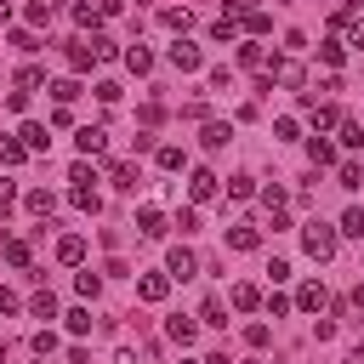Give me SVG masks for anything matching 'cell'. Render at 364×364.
Segmentation results:
<instances>
[{"instance_id": "cell-22", "label": "cell", "mask_w": 364, "mask_h": 364, "mask_svg": "<svg viewBox=\"0 0 364 364\" xmlns=\"http://www.w3.org/2000/svg\"><path fill=\"white\" fill-rule=\"evenodd\" d=\"M233 307H239V313L262 307V290H256V284H233Z\"/></svg>"}, {"instance_id": "cell-40", "label": "cell", "mask_w": 364, "mask_h": 364, "mask_svg": "<svg viewBox=\"0 0 364 364\" xmlns=\"http://www.w3.org/2000/svg\"><path fill=\"white\" fill-rule=\"evenodd\" d=\"M239 23H245L250 34H267V28H273V17H267V11H250V17H239Z\"/></svg>"}, {"instance_id": "cell-42", "label": "cell", "mask_w": 364, "mask_h": 364, "mask_svg": "<svg viewBox=\"0 0 364 364\" xmlns=\"http://www.w3.org/2000/svg\"><path fill=\"white\" fill-rule=\"evenodd\" d=\"M68 182H74V188H80V182H97V171H91L85 159H74V165H68Z\"/></svg>"}, {"instance_id": "cell-51", "label": "cell", "mask_w": 364, "mask_h": 364, "mask_svg": "<svg viewBox=\"0 0 364 364\" xmlns=\"http://www.w3.org/2000/svg\"><path fill=\"white\" fill-rule=\"evenodd\" d=\"M250 11H262L256 0H228V17H250Z\"/></svg>"}, {"instance_id": "cell-16", "label": "cell", "mask_w": 364, "mask_h": 364, "mask_svg": "<svg viewBox=\"0 0 364 364\" xmlns=\"http://www.w3.org/2000/svg\"><path fill=\"white\" fill-rule=\"evenodd\" d=\"M199 142H205V148H228V142H233V125H222V119H210V125L199 131Z\"/></svg>"}, {"instance_id": "cell-38", "label": "cell", "mask_w": 364, "mask_h": 364, "mask_svg": "<svg viewBox=\"0 0 364 364\" xmlns=\"http://www.w3.org/2000/svg\"><path fill=\"white\" fill-rule=\"evenodd\" d=\"M63 318H68V336H85V330H91V313H85V307H74V313H63Z\"/></svg>"}, {"instance_id": "cell-58", "label": "cell", "mask_w": 364, "mask_h": 364, "mask_svg": "<svg viewBox=\"0 0 364 364\" xmlns=\"http://www.w3.org/2000/svg\"><path fill=\"white\" fill-rule=\"evenodd\" d=\"M245 364H256V358H245Z\"/></svg>"}, {"instance_id": "cell-17", "label": "cell", "mask_w": 364, "mask_h": 364, "mask_svg": "<svg viewBox=\"0 0 364 364\" xmlns=\"http://www.w3.org/2000/svg\"><path fill=\"white\" fill-rule=\"evenodd\" d=\"M165 336H171V341H182V347H188V341H193V336H199V324H193V318H182V313H176V318H165Z\"/></svg>"}, {"instance_id": "cell-32", "label": "cell", "mask_w": 364, "mask_h": 364, "mask_svg": "<svg viewBox=\"0 0 364 364\" xmlns=\"http://www.w3.org/2000/svg\"><path fill=\"white\" fill-rule=\"evenodd\" d=\"M318 57H324L330 68H341V63H347V46H341V40H324V46H318Z\"/></svg>"}, {"instance_id": "cell-23", "label": "cell", "mask_w": 364, "mask_h": 364, "mask_svg": "<svg viewBox=\"0 0 364 364\" xmlns=\"http://www.w3.org/2000/svg\"><path fill=\"white\" fill-rule=\"evenodd\" d=\"M28 307H34V318H57V296H51V290H34Z\"/></svg>"}, {"instance_id": "cell-14", "label": "cell", "mask_w": 364, "mask_h": 364, "mask_svg": "<svg viewBox=\"0 0 364 364\" xmlns=\"http://www.w3.org/2000/svg\"><path fill=\"white\" fill-rule=\"evenodd\" d=\"M23 205H28L34 216H51V210H57V193H51V188H28V193H23Z\"/></svg>"}, {"instance_id": "cell-53", "label": "cell", "mask_w": 364, "mask_h": 364, "mask_svg": "<svg viewBox=\"0 0 364 364\" xmlns=\"http://www.w3.org/2000/svg\"><path fill=\"white\" fill-rule=\"evenodd\" d=\"M347 28H353V46H358V51H364V17H353V23H347Z\"/></svg>"}, {"instance_id": "cell-36", "label": "cell", "mask_w": 364, "mask_h": 364, "mask_svg": "<svg viewBox=\"0 0 364 364\" xmlns=\"http://www.w3.org/2000/svg\"><path fill=\"white\" fill-rule=\"evenodd\" d=\"M51 97H57V102H63V108H68V102H74V97H80V80H57V85H51Z\"/></svg>"}, {"instance_id": "cell-54", "label": "cell", "mask_w": 364, "mask_h": 364, "mask_svg": "<svg viewBox=\"0 0 364 364\" xmlns=\"http://www.w3.org/2000/svg\"><path fill=\"white\" fill-rule=\"evenodd\" d=\"M205 364H228V353H210V358H205Z\"/></svg>"}, {"instance_id": "cell-25", "label": "cell", "mask_w": 364, "mask_h": 364, "mask_svg": "<svg viewBox=\"0 0 364 364\" xmlns=\"http://www.w3.org/2000/svg\"><path fill=\"white\" fill-rule=\"evenodd\" d=\"M239 28H245L239 17H216V23H210V40H239Z\"/></svg>"}, {"instance_id": "cell-55", "label": "cell", "mask_w": 364, "mask_h": 364, "mask_svg": "<svg viewBox=\"0 0 364 364\" xmlns=\"http://www.w3.org/2000/svg\"><path fill=\"white\" fill-rule=\"evenodd\" d=\"M347 364H364V347H353V358H347Z\"/></svg>"}, {"instance_id": "cell-21", "label": "cell", "mask_w": 364, "mask_h": 364, "mask_svg": "<svg viewBox=\"0 0 364 364\" xmlns=\"http://www.w3.org/2000/svg\"><path fill=\"white\" fill-rule=\"evenodd\" d=\"M307 159H313V165H336V148H330L324 136H307Z\"/></svg>"}, {"instance_id": "cell-29", "label": "cell", "mask_w": 364, "mask_h": 364, "mask_svg": "<svg viewBox=\"0 0 364 364\" xmlns=\"http://www.w3.org/2000/svg\"><path fill=\"white\" fill-rule=\"evenodd\" d=\"M68 199H74L80 210H97V205H102V199H97V182H80V188H74Z\"/></svg>"}, {"instance_id": "cell-44", "label": "cell", "mask_w": 364, "mask_h": 364, "mask_svg": "<svg viewBox=\"0 0 364 364\" xmlns=\"http://www.w3.org/2000/svg\"><path fill=\"white\" fill-rule=\"evenodd\" d=\"M210 91H233V68H210Z\"/></svg>"}, {"instance_id": "cell-41", "label": "cell", "mask_w": 364, "mask_h": 364, "mask_svg": "<svg viewBox=\"0 0 364 364\" xmlns=\"http://www.w3.org/2000/svg\"><path fill=\"white\" fill-rule=\"evenodd\" d=\"M91 51H97V63H108V57H114V51H119V46H114V40H108V34H91Z\"/></svg>"}, {"instance_id": "cell-13", "label": "cell", "mask_w": 364, "mask_h": 364, "mask_svg": "<svg viewBox=\"0 0 364 364\" xmlns=\"http://www.w3.org/2000/svg\"><path fill=\"white\" fill-rule=\"evenodd\" d=\"M17 136H23V148H28V154H46V148H51V131H46V125H34V119H28Z\"/></svg>"}, {"instance_id": "cell-20", "label": "cell", "mask_w": 364, "mask_h": 364, "mask_svg": "<svg viewBox=\"0 0 364 364\" xmlns=\"http://www.w3.org/2000/svg\"><path fill=\"white\" fill-rule=\"evenodd\" d=\"M239 68H267V51H262L256 40H245V46H239Z\"/></svg>"}, {"instance_id": "cell-2", "label": "cell", "mask_w": 364, "mask_h": 364, "mask_svg": "<svg viewBox=\"0 0 364 364\" xmlns=\"http://www.w3.org/2000/svg\"><path fill=\"white\" fill-rule=\"evenodd\" d=\"M165 57H171V68H182V74H193V68H205V51H199L193 40H182V34H176V46H171Z\"/></svg>"}, {"instance_id": "cell-6", "label": "cell", "mask_w": 364, "mask_h": 364, "mask_svg": "<svg viewBox=\"0 0 364 364\" xmlns=\"http://www.w3.org/2000/svg\"><path fill=\"white\" fill-rule=\"evenodd\" d=\"M108 182H114L119 193H136V182H142V171H136L131 159H114V165H108Z\"/></svg>"}, {"instance_id": "cell-39", "label": "cell", "mask_w": 364, "mask_h": 364, "mask_svg": "<svg viewBox=\"0 0 364 364\" xmlns=\"http://www.w3.org/2000/svg\"><path fill=\"white\" fill-rule=\"evenodd\" d=\"M23 17H28V23H51V0H28Z\"/></svg>"}, {"instance_id": "cell-45", "label": "cell", "mask_w": 364, "mask_h": 364, "mask_svg": "<svg viewBox=\"0 0 364 364\" xmlns=\"http://www.w3.org/2000/svg\"><path fill=\"white\" fill-rule=\"evenodd\" d=\"M284 199H290V193H284V188H279V182H273V188H262V205H267V210H279V205H284Z\"/></svg>"}, {"instance_id": "cell-12", "label": "cell", "mask_w": 364, "mask_h": 364, "mask_svg": "<svg viewBox=\"0 0 364 364\" xmlns=\"http://www.w3.org/2000/svg\"><path fill=\"white\" fill-rule=\"evenodd\" d=\"M91 63H97V51H91V40H68V68H74V74H85Z\"/></svg>"}, {"instance_id": "cell-15", "label": "cell", "mask_w": 364, "mask_h": 364, "mask_svg": "<svg viewBox=\"0 0 364 364\" xmlns=\"http://www.w3.org/2000/svg\"><path fill=\"white\" fill-rule=\"evenodd\" d=\"M159 23H165V28H176V34H188V28H193V11H188V6H165V11H159Z\"/></svg>"}, {"instance_id": "cell-43", "label": "cell", "mask_w": 364, "mask_h": 364, "mask_svg": "<svg viewBox=\"0 0 364 364\" xmlns=\"http://www.w3.org/2000/svg\"><path fill=\"white\" fill-rule=\"evenodd\" d=\"M34 353L51 358V353H57V336H51V330H34Z\"/></svg>"}, {"instance_id": "cell-3", "label": "cell", "mask_w": 364, "mask_h": 364, "mask_svg": "<svg viewBox=\"0 0 364 364\" xmlns=\"http://www.w3.org/2000/svg\"><path fill=\"white\" fill-rule=\"evenodd\" d=\"M216 188H222V176H216V171H205V165H199V171L188 176V199H193V205H205V199H216Z\"/></svg>"}, {"instance_id": "cell-4", "label": "cell", "mask_w": 364, "mask_h": 364, "mask_svg": "<svg viewBox=\"0 0 364 364\" xmlns=\"http://www.w3.org/2000/svg\"><path fill=\"white\" fill-rule=\"evenodd\" d=\"M165 273H171V284H176V279H193V273H199V256H193L188 245H176V250L165 256Z\"/></svg>"}, {"instance_id": "cell-57", "label": "cell", "mask_w": 364, "mask_h": 364, "mask_svg": "<svg viewBox=\"0 0 364 364\" xmlns=\"http://www.w3.org/2000/svg\"><path fill=\"white\" fill-rule=\"evenodd\" d=\"M6 17H11V0H0V23H6Z\"/></svg>"}, {"instance_id": "cell-24", "label": "cell", "mask_w": 364, "mask_h": 364, "mask_svg": "<svg viewBox=\"0 0 364 364\" xmlns=\"http://www.w3.org/2000/svg\"><path fill=\"white\" fill-rule=\"evenodd\" d=\"M336 233H347V239H364V210L353 205V210H341V228Z\"/></svg>"}, {"instance_id": "cell-1", "label": "cell", "mask_w": 364, "mask_h": 364, "mask_svg": "<svg viewBox=\"0 0 364 364\" xmlns=\"http://www.w3.org/2000/svg\"><path fill=\"white\" fill-rule=\"evenodd\" d=\"M336 239H341V233H336L330 222H307V228H301V245H307L313 262H330V256H336Z\"/></svg>"}, {"instance_id": "cell-46", "label": "cell", "mask_w": 364, "mask_h": 364, "mask_svg": "<svg viewBox=\"0 0 364 364\" xmlns=\"http://www.w3.org/2000/svg\"><path fill=\"white\" fill-rule=\"evenodd\" d=\"M176 228H182V233H193V228H199V210H193V205H182V210H176Z\"/></svg>"}, {"instance_id": "cell-47", "label": "cell", "mask_w": 364, "mask_h": 364, "mask_svg": "<svg viewBox=\"0 0 364 364\" xmlns=\"http://www.w3.org/2000/svg\"><path fill=\"white\" fill-rule=\"evenodd\" d=\"M267 279H273V284H284V279H290V262H284V256H273V262H267Z\"/></svg>"}, {"instance_id": "cell-18", "label": "cell", "mask_w": 364, "mask_h": 364, "mask_svg": "<svg viewBox=\"0 0 364 364\" xmlns=\"http://www.w3.org/2000/svg\"><path fill=\"white\" fill-rule=\"evenodd\" d=\"M28 159V148H23V136H0V165L11 171V165H23Z\"/></svg>"}, {"instance_id": "cell-33", "label": "cell", "mask_w": 364, "mask_h": 364, "mask_svg": "<svg viewBox=\"0 0 364 364\" xmlns=\"http://www.w3.org/2000/svg\"><path fill=\"white\" fill-rule=\"evenodd\" d=\"M336 131H341V142H347V148H364V125H358V119H341Z\"/></svg>"}, {"instance_id": "cell-5", "label": "cell", "mask_w": 364, "mask_h": 364, "mask_svg": "<svg viewBox=\"0 0 364 364\" xmlns=\"http://www.w3.org/2000/svg\"><path fill=\"white\" fill-rule=\"evenodd\" d=\"M136 233H142V239H165V233H171V228H165V210H159V205H142V210H136Z\"/></svg>"}, {"instance_id": "cell-7", "label": "cell", "mask_w": 364, "mask_h": 364, "mask_svg": "<svg viewBox=\"0 0 364 364\" xmlns=\"http://www.w3.org/2000/svg\"><path fill=\"white\" fill-rule=\"evenodd\" d=\"M136 296H142V301H165V296H171V273H142V279H136Z\"/></svg>"}, {"instance_id": "cell-26", "label": "cell", "mask_w": 364, "mask_h": 364, "mask_svg": "<svg viewBox=\"0 0 364 364\" xmlns=\"http://www.w3.org/2000/svg\"><path fill=\"white\" fill-rule=\"evenodd\" d=\"M125 68H131V74H148V68H154L148 46H131V51H125Z\"/></svg>"}, {"instance_id": "cell-9", "label": "cell", "mask_w": 364, "mask_h": 364, "mask_svg": "<svg viewBox=\"0 0 364 364\" xmlns=\"http://www.w3.org/2000/svg\"><path fill=\"white\" fill-rule=\"evenodd\" d=\"M256 245H262V233H256L250 222H233V228H228V250H256Z\"/></svg>"}, {"instance_id": "cell-8", "label": "cell", "mask_w": 364, "mask_h": 364, "mask_svg": "<svg viewBox=\"0 0 364 364\" xmlns=\"http://www.w3.org/2000/svg\"><path fill=\"white\" fill-rule=\"evenodd\" d=\"M74 142H80V159H91V154H102V148H108V131H102V125H80V136H74Z\"/></svg>"}, {"instance_id": "cell-27", "label": "cell", "mask_w": 364, "mask_h": 364, "mask_svg": "<svg viewBox=\"0 0 364 364\" xmlns=\"http://www.w3.org/2000/svg\"><path fill=\"white\" fill-rule=\"evenodd\" d=\"M40 85H46V74H40L34 63H28V68H17V91H28V97H34Z\"/></svg>"}, {"instance_id": "cell-11", "label": "cell", "mask_w": 364, "mask_h": 364, "mask_svg": "<svg viewBox=\"0 0 364 364\" xmlns=\"http://www.w3.org/2000/svg\"><path fill=\"white\" fill-rule=\"evenodd\" d=\"M324 301H330V296H324V284H318V279H307V284L296 290V307H301V313H318Z\"/></svg>"}, {"instance_id": "cell-49", "label": "cell", "mask_w": 364, "mask_h": 364, "mask_svg": "<svg viewBox=\"0 0 364 364\" xmlns=\"http://www.w3.org/2000/svg\"><path fill=\"white\" fill-rule=\"evenodd\" d=\"M11 46H17V51H40V40H34L28 28H17V34H11Z\"/></svg>"}, {"instance_id": "cell-35", "label": "cell", "mask_w": 364, "mask_h": 364, "mask_svg": "<svg viewBox=\"0 0 364 364\" xmlns=\"http://www.w3.org/2000/svg\"><path fill=\"white\" fill-rule=\"evenodd\" d=\"M97 17H102V11H97L91 0H80V6H74V23H80V28H97Z\"/></svg>"}, {"instance_id": "cell-48", "label": "cell", "mask_w": 364, "mask_h": 364, "mask_svg": "<svg viewBox=\"0 0 364 364\" xmlns=\"http://www.w3.org/2000/svg\"><path fill=\"white\" fill-rule=\"evenodd\" d=\"M267 336H273L267 324H245V341H250V347H267Z\"/></svg>"}, {"instance_id": "cell-52", "label": "cell", "mask_w": 364, "mask_h": 364, "mask_svg": "<svg viewBox=\"0 0 364 364\" xmlns=\"http://www.w3.org/2000/svg\"><path fill=\"white\" fill-rule=\"evenodd\" d=\"M11 199H17V182H11V176H0V210H6Z\"/></svg>"}, {"instance_id": "cell-30", "label": "cell", "mask_w": 364, "mask_h": 364, "mask_svg": "<svg viewBox=\"0 0 364 364\" xmlns=\"http://www.w3.org/2000/svg\"><path fill=\"white\" fill-rule=\"evenodd\" d=\"M6 262H11V267H34V256H28L23 239H6Z\"/></svg>"}, {"instance_id": "cell-50", "label": "cell", "mask_w": 364, "mask_h": 364, "mask_svg": "<svg viewBox=\"0 0 364 364\" xmlns=\"http://www.w3.org/2000/svg\"><path fill=\"white\" fill-rule=\"evenodd\" d=\"M290 307H296V301H290V296H267V313H273V318H284V313H290Z\"/></svg>"}, {"instance_id": "cell-56", "label": "cell", "mask_w": 364, "mask_h": 364, "mask_svg": "<svg viewBox=\"0 0 364 364\" xmlns=\"http://www.w3.org/2000/svg\"><path fill=\"white\" fill-rule=\"evenodd\" d=\"M114 364H136V353H119V358H114Z\"/></svg>"}, {"instance_id": "cell-31", "label": "cell", "mask_w": 364, "mask_h": 364, "mask_svg": "<svg viewBox=\"0 0 364 364\" xmlns=\"http://www.w3.org/2000/svg\"><path fill=\"white\" fill-rule=\"evenodd\" d=\"M199 318H205V324H228V307H222V296H205Z\"/></svg>"}, {"instance_id": "cell-37", "label": "cell", "mask_w": 364, "mask_h": 364, "mask_svg": "<svg viewBox=\"0 0 364 364\" xmlns=\"http://www.w3.org/2000/svg\"><path fill=\"white\" fill-rule=\"evenodd\" d=\"M74 290H80V296H85V301H91V296H97V290H102V279H97V273H91V267H85V273H80V279H74Z\"/></svg>"}, {"instance_id": "cell-19", "label": "cell", "mask_w": 364, "mask_h": 364, "mask_svg": "<svg viewBox=\"0 0 364 364\" xmlns=\"http://www.w3.org/2000/svg\"><path fill=\"white\" fill-rule=\"evenodd\" d=\"M154 159H159V171H182V165H188V154H182L176 142H165V148H154Z\"/></svg>"}, {"instance_id": "cell-28", "label": "cell", "mask_w": 364, "mask_h": 364, "mask_svg": "<svg viewBox=\"0 0 364 364\" xmlns=\"http://www.w3.org/2000/svg\"><path fill=\"white\" fill-rule=\"evenodd\" d=\"M336 182H341V188H358V182H364V165L341 159V165H336Z\"/></svg>"}, {"instance_id": "cell-34", "label": "cell", "mask_w": 364, "mask_h": 364, "mask_svg": "<svg viewBox=\"0 0 364 364\" xmlns=\"http://www.w3.org/2000/svg\"><path fill=\"white\" fill-rule=\"evenodd\" d=\"M256 193V176H228V199H250Z\"/></svg>"}, {"instance_id": "cell-10", "label": "cell", "mask_w": 364, "mask_h": 364, "mask_svg": "<svg viewBox=\"0 0 364 364\" xmlns=\"http://www.w3.org/2000/svg\"><path fill=\"white\" fill-rule=\"evenodd\" d=\"M57 262L80 267V262H85V239H80V233H63V239H57Z\"/></svg>"}]
</instances>
